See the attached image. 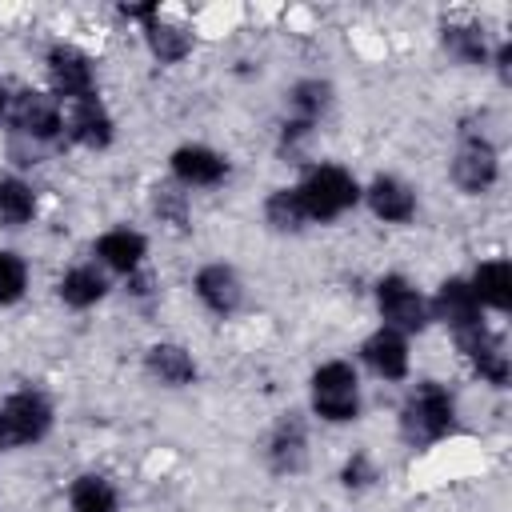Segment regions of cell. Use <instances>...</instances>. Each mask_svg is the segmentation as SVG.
I'll list each match as a JSON object with an SVG mask.
<instances>
[{"mask_svg":"<svg viewBox=\"0 0 512 512\" xmlns=\"http://www.w3.org/2000/svg\"><path fill=\"white\" fill-rule=\"evenodd\" d=\"M456 428V400L444 384L424 380L408 392L404 408H400V436L412 448H428L436 440H444Z\"/></svg>","mask_w":512,"mask_h":512,"instance_id":"1","label":"cell"},{"mask_svg":"<svg viewBox=\"0 0 512 512\" xmlns=\"http://www.w3.org/2000/svg\"><path fill=\"white\" fill-rule=\"evenodd\" d=\"M68 500H72V512H116V492L96 472L76 476L72 488H68Z\"/></svg>","mask_w":512,"mask_h":512,"instance_id":"23","label":"cell"},{"mask_svg":"<svg viewBox=\"0 0 512 512\" xmlns=\"http://www.w3.org/2000/svg\"><path fill=\"white\" fill-rule=\"evenodd\" d=\"M428 316H432V320H444L452 332H464V328L484 324L480 300L472 296L468 280H460V276H452V280H444V284L436 288V296H432V304H428Z\"/></svg>","mask_w":512,"mask_h":512,"instance_id":"10","label":"cell"},{"mask_svg":"<svg viewBox=\"0 0 512 512\" xmlns=\"http://www.w3.org/2000/svg\"><path fill=\"white\" fill-rule=\"evenodd\" d=\"M4 112H8V92L0 88V116H4Z\"/></svg>","mask_w":512,"mask_h":512,"instance_id":"32","label":"cell"},{"mask_svg":"<svg viewBox=\"0 0 512 512\" xmlns=\"http://www.w3.org/2000/svg\"><path fill=\"white\" fill-rule=\"evenodd\" d=\"M144 40H148V52L160 64H180L192 52V32L184 24H172V20H160V16L144 24Z\"/></svg>","mask_w":512,"mask_h":512,"instance_id":"20","label":"cell"},{"mask_svg":"<svg viewBox=\"0 0 512 512\" xmlns=\"http://www.w3.org/2000/svg\"><path fill=\"white\" fill-rule=\"evenodd\" d=\"M376 476H380V472H376V460H372L368 452H352V456H348V464H344V472H340L344 488H352V492H364Z\"/></svg>","mask_w":512,"mask_h":512,"instance_id":"29","label":"cell"},{"mask_svg":"<svg viewBox=\"0 0 512 512\" xmlns=\"http://www.w3.org/2000/svg\"><path fill=\"white\" fill-rule=\"evenodd\" d=\"M36 216V192L16 180V176H4L0 180V224L4 228H20Z\"/></svg>","mask_w":512,"mask_h":512,"instance_id":"24","label":"cell"},{"mask_svg":"<svg viewBox=\"0 0 512 512\" xmlns=\"http://www.w3.org/2000/svg\"><path fill=\"white\" fill-rule=\"evenodd\" d=\"M120 16H124V20H140V24H148V20L160 16V4H120Z\"/></svg>","mask_w":512,"mask_h":512,"instance_id":"30","label":"cell"},{"mask_svg":"<svg viewBox=\"0 0 512 512\" xmlns=\"http://www.w3.org/2000/svg\"><path fill=\"white\" fill-rule=\"evenodd\" d=\"M288 104H292V112H296L292 120L316 124V120L328 112V104H332V88H328L324 80H300V84H292Z\"/></svg>","mask_w":512,"mask_h":512,"instance_id":"26","label":"cell"},{"mask_svg":"<svg viewBox=\"0 0 512 512\" xmlns=\"http://www.w3.org/2000/svg\"><path fill=\"white\" fill-rule=\"evenodd\" d=\"M312 408L328 424H348L360 416V380L348 360H328L312 372Z\"/></svg>","mask_w":512,"mask_h":512,"instance_id":"3","label":"cell"},{"mask_svg":"<svg viewBox=\"0 0 512 512\" xmlns=\"http://www.w3.org/2000/svg\"><path fill=\"white\" fill-rule=\"evenodd\" d=\"M264 220L276 228V232H300L308 224V212L296 196V188H276L268 200H264Z\"/></svg>","mask_w":512,"mask_h":512,"instance_id":"25","label":"cell"},{"mask_svg":"<svg viewBox=\"0 0 512 512\" xmlns=\"http://www.w3.org/2000/svg\"><path fill=\"white\" fill-rule=\"evenodd\" d=\"M28 288V268L16 252H0V304H16Z\"/></svg>","mask_w":512,"mask_h":512,"instance_id":"28","label":"cell"},{"mask_svg":"<svg viewBox=\"0 0 512 512\" xmlns=\"http://www.w3.org/2000/svg\"><path fill=\"white\" fill-rule=\"evenodd\" d=\"M152 212H156L160 224L184 232V228H188V196L180 192V184H160V188H152Z\"/></svg>","mask_w":512,"mask_h":512,"instance_id":"27","label":"cell"},{"mask_svg":"<svg viewBox=\"0 0 512 512\" xmlns=\"http://www.w3.org/2000/svg\"><path fill=\"white\" fill-rule=\"evenodd\" d=\"M472 296L480 300V308H496V312H508L512 304V264L508 260H484L472 280H468Z\"/></svg>","mask_w":512,"mask_h":512,"instance_id":"18","label":"cell"},{"mask_svg":"<svg viewBox=\"0 0 512 512\" xmlns=\"http://www.w3.org/2000/svg\"><path fill=\"white\" fill-rule=\"evenodd\" d=\"M376 308L384 316V328L392 332H424L428 328V300L404 280V276H384L376 284Z\"/></svg>","mask_w":512,"mask_h":512,"instance_id":"6","label":"cell"},{"mask_svg":"<svg viewBox=\"0 0 512 512\" xmlns=\"http://www.w3.org/2000/svg\"><path fill=\"white\" fill-rule=\"evenodd\" d=\"M444 48L460 64H488V36L476 24H444Z\"/></svg>","mask_w":512,"mask_h":512,"instance_id":"22","label":"cell"},{"mask_svg":"<svg viewBox=\"0 0 512 512\" xmlns=\"http://www.w3.org/2000/svg\"><path fill=\"white\" fill-rule=\"evenodd\" d=\"M144 364H148V372H152L160 384H168V388H184V384L196 380V360H192L180 344H152L148 356H144Z\"/></svg>","mask_w":512,"mask_h":512,"instance_id":"19","label":"cell"},{"mask_svg":"<svg viewBox=\"0 0 512 512\" xmlns=\"http://www.w3.org/2000/svg\"><path fill=\"white\" fill-rule=\"evenodd\" d=\"M296 196L308 212V220H336L344 216L356 200H360V184L352 180V172H344L340 164H316L308 168V176L296 184Z\"/></svg>","mask_w":512,"mask_h":512,"instance_id":"2","label":"cell"},{"mask_svg":"<svg viewBox=\"0 0 512 512\" xmlns=\"http://www.w3.org/2000/svg\"><path fill=\"white\" fill-rule=\"evenodd\" d=\"M364 200H368L372 216L384 224H408L416 216V192L396 176H376L364 188Z\"/></svg>","mask_w":512,"mask_h":512,"instance_id":"15","label":"cell"},{"mask_svg":"<svg viewBox=\"0 0 512 512\" xmlns=\"http://www.w3.org/2000/svg\"><path fill=\"white\" fill-rule=\"evenodd\" d=\"M304 464H308V432H304V420L288 412L268 436V468L280 476H292Z\"/></svg>","mask_w":512,"mask_h":512,"instance_id":"13","label":"cell"},{"mask_svg":"<svg viewBox=\"0 0 512 512\" xmlns=\"http://www.w3.org/2000/svg\"><path fill=\"white\" fill-rule=\"evenodd\" d=\"M92 252H96V260H100L104 268L132 276V272H140L148 244H144V236L132 232V228H112V232H104V236L92 244Z\"/></svg>","mask_w":512,"mask_h":512,"instance_id":"17","label":"cell"},{"mask_svg":"<svg viewBox=\"0 0 512 512\" xmlns=\"http://www.w3.org/2000/svg\"><path fill=\"white\" fill-rule=\"evenodd\" d=\"M496 176H500L496 148H492L484 136L468 132V136L460 140L456 156H452V184H456L460 192H468V196H480V192H488V188L496 184Z\"/></svg>","mask_w":512,"mask_h":512,"instance_id":"7","label":"cell"},{"mask_svg":"<svg viewBox=\"0 0 512 512\" xmlns=\"http://www.w3.org/2000/svg\"><path fill=\"white\" fill-rule=\"evenodd\" d=\"M48 428H52V404L40 392L24 388V392H12L4 400V408H0V444H12V448L36 444Z\"/></svg>","mask_w":512,"mask_h":512,"instance_id":"5","label":"cell"},{"mask_svg":"<svg viewBox=\"0 0 512 512\" xmlns=\"http://www.w3.org/2000/svg\"><path fill=\"white\" fill-rule=\"evenodd\" d=\"M8 124H12V136H24L32 144H48L64 132V116H60V104L52 92H16L8 100Z\"/></svg>","mask_w":512,"mask_h":512,"instance_id":"4","label":"cell"},{"mask_svg":"<svg viewBox=\"0 0 512 512\" xmlns=\"http://www.w3.org/2000/svg\"><path fill=\"white\" fill-rule=\"evenodd\" d=\"M64 128H68V140L80 144V148H92L96 152V148H108L112 144V116H108V108L100 104L96 92L72 104Z\"/></svg>","mask_w":512,"mask_h":512,"instance_id":"12","label":"cell"},{"mask_svg":"<svg viewBox=\"0 0 512 512\" xmlns=\"http://www.w3.org/2000/svg\"><path fill=\"white\" fill-rule=\"evenodd\" d=\"M496 72H500V84L512 80V44H500L496 48Z\"/></svg>","mask_w":512,"mask_h":512,"instance_id":"31","label":"cell"},{"mask_svg":"<svg viewBox=\"0 0 512 512\" xmlns=\"http://www.w3.org/2000/svg\"><path fill=\"white\" fill-rule=\"evenodd\" d=\"M196 296H200V304L208 312L232 316L244 304V284H240L236 268H228V264H204L196 272Z\"/></svg>","mask_w":512,"mask_h":512,"instance_id":"11","label":"cell"},{"mask_svg":"<svg viewBox=\"0 0 512 512\" xmlns=\"http://www.w3.org/2000/svg\"><path fill=\"white\" fill-rule=\"evenodd\" d=\"M456 344H460V352L468 356V364H472V372H476L480 380H488L492 388H504V384H508L512 364H508L504 340H500L488 324H476V328L456 332Z\"/></svg>","mask_w":512,"mask_h":512,"instance_id":"8","label":"cell"},{"mask_svg":"<svg viewBox=\"0 0 512 512\" xmlns=\"http://www.w3.org/2000/svg\"><path fill=\"white\" fill-rule=\"evenodd\" d=\"M48 84H52V96L56 100H84L96 92V72H92V60L72 48V44H56L48 52Z\"/></svg>","mask_w":512,"mask_h":512,"instance_id":"9","label":"cell"},{"mask_svg":"<svg viewBox=\"0 0 512 512\" xmlns=\"http://www.w3.org/2000/svg\"><path fill=\"white\" fill-rule=\"evenodd\" d=\"M56 292H60V300H64L68 308H92V304L104 300L108 280H104L92 264H76V268H68V272L60 276Z\"/></svg>","mask_w":512,"mask_h":512,"instance_id":"21","label":"cell"},{"mask_svg":"<svg viewBox=\"0 0 512 512\" xmlns=\"http://www.w3.org/2000/svg\"><path fill=\"white\" fill-rule=\"evenodd\" d=\"M172 176L188 188H208L228 176V160L204 144H184L172 152Z\"/></svg>","mask_w":512,"mask_h":512,"instance_id":"14","label":"cell"},{"mask_svg":"<svg viewBox=\"0 0 512 512\" xmlns=\"http://www.w3.org/2000/svg\"><path fill=\"white\" fill-rule=\"evenodd\" d=\"M360 356H364V364H368L380 380H404V376H408V340H404L400 332H392V328L372 332V336L364 340Z\"/></svg>","mask_w":512,"mask_h":512,"instance_id":"16","label":"cell"}]
</instances>
